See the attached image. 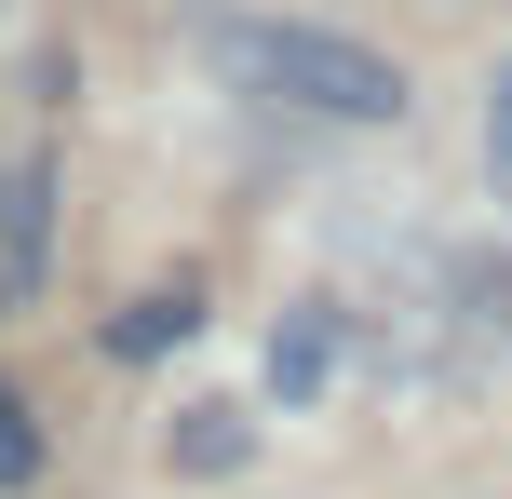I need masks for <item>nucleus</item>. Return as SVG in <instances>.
I'll return each mask as SVG.
<instances>
[{"label":"nucleus","mask_w":512,"mask_h":499,"mask_svg":"<svg viewBox=\"0 0 512 499\" xmlns=\"http://www.w3.org/2000/svg\"><path fill=\"white\" fill-rule=\"evenodd\" d=\"M216 81L256 108H283V122H351V135H378V122H405V54H378V41H351V27H324V14H230L216 27Z\"/></svg>","instance_id":"nucleus-1"},{"label":"nucleus","mask_w":512,"mask_h":499,"mask_svg":"<svg viewBox=\"0 0 512 499\" xmlns=\"http://www.w3.org/2000/svg\"><path fill=\"white\" fill-rule=\"evenodd\" d=\"M162 459H176L189 486H230L243 459H256V419H243V405H176V432H162Z\"/></svg>","instance_id":"nucleus-2"},{"label":"nucleus","mask_w":512,"mask_h":499,"mask_svg":"<svg viewBox=\"0 0 512 499\" xmlns=\"http://www.w3.org/2000/svg\"><path fill=\"white\" fill-rule=\"evenodd\" d=\"M189 324H203V297H189V284H149V297H122V324H108V351H122V365H162V351H176Z\"/></svg>","instance_id":"nucleus-3"},{"label":"nucleus","mask_w":512,"mask_h":499,"mask_svg":"<svg viewBox=\"0 0 512 499\" xmlns=\"http://www.w3.org/2000/svg\"><path fill=\"white\" fill-rule=\"evenodd\" d=\"M337 378V311H297V324H270V392L283 405H310Z\"/></svg>","instance_id":"nucleus-4"},{"label":"nucleus","mask_w":512,"mask_h":499,"mask_svg":"<svg viewBox=\"0 0 512 499\" xmlns=\"http://www.w3.org/2000/svg\"><path fill=\"white\" fill-rule=\"evenodd\" d=\"M486 189L512 203V54H499V81H486Z\"/></svg>","instance_id":"nucleus-5"},{"label":"nucleus","mask_w":512,"mask_h":499,"mask_svg":"<svg viewBox=\"0 0 512 499\" xmlns=\"http://www.w3.org/2000/svg\"><path fill=\"white\" fill-rule=\"evenodd\" d=\"M0 419H27V405H14V392H0Z\"/></svg>","instance_id":"nucleus-6"},{"label":"nucleus","mask_w":512,"mask_h":499,"mask_svg":"<svg viewBox=\"0 0 512 499\" xmlns=\"http://www.w3.org/2000/svg\"><path fill=\"white\" fill-rule=\"evenodd\" d=\"M0 311H14V284H0Z\"/></svg>","instance_id":"nucleus-7"}]
</instances>
